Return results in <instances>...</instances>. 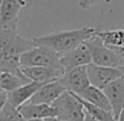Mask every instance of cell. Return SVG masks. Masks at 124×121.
<instances>
[{
    "label": "cell",
    "mask_w": 124,
    "mask_h": 121,
    "mask_svg": "<svg viewBox=\"0 0 124 121\" xmlns=\"http://www.w3.org/2000/svg\"><path fill=\"white\" fill-rule=\"evenodd\" d=\"M97 32L93 27H81L76 29L68 31H59V32H52L48 35H43L39 37H33V45H44L48 48L56 51L62 56L63 53L76 48L78 45L85 43L88 39H91Z\"/></svg>",
    "instance_id": "obj_1"
},
{
    "label": "cell",
    "mask_w": 124,
    "mask_h": 121,
    "mask_svg": "<svg viewBox=\"0 0 124 121\" xmlns=\"http://www.w3.org/2000/svg\"><path fill=\"white\" fill-rule=\"evenodd\" d=\"M22 67H52L65 72L60 63V55L44 45H33L20 56Z\"/></svg>",
    "instance_id": "obj_2"
},
{
    "label": "cell",
    "mask_w": 124,
    "mask_h": 121,
    "mask_svg": "<svg viewBox=\"0 0 124 121\" xmlns=\"http://www.w3.org/2000/svg\"><path fill=\"white\" fill-rule=\"evenodd\" d=\"M52 107L56 110V117L64 121H85V109L75 93L65 91L57 100H55Z\"/></svg>",
    "instance_id": "obj_3"
},
{
    "label": "cell",
    "mask_w": 124,
    "mask_h": 121,
    "mask_svg": "<svg viewBox=\"0 0 124 121\" xmlns=\"http://www.w3.org/2000/svg\"><path fill=\"white\" fill-rule=\"evenodd\" d=\"M85 43L88 45L89 51H91L93 64L103 65V67H115V68H120L124 64V60L97 36V32L91 39H88Z\"/></svg>",
    "instance_id": "obj_4"
},
{
    "label": "cell",
    "mask_w": 124,
    "mask_h": 121,
    "mask_svg": "<svg viewBox=\"0 0 124 121\" xmlns=\"http://www.w3.org/2000/svg\"><path fill=\"white\" fill-rule=\"evenodd\" d=\"M27 0H1L0 1V29L17 31L19 14L27 7Z\"/></svg>",
    "instance_id": "obj_5"
},
{
    "label": "cell",
    "mask_w": 124,
    "mask_h": 121,
    "mask_svg": "<svg viewBox=\"0 0 124 121\" xmlns=\"http://www.w3.org/2000/svg\"><path fill=\"white\" fill-rule=\"evenodd\" d=\"M87 71H88V77L89 81H91V85H95L100 89H104L109 83H112L116 78L123 76L120 68L103 67V65H97L93 64V63L87 65Z\"/></svg>",
    "instance_id": "obj_6"
},
{
    "label": "cell",
    "mask_w": 124,
    "mask_h": 121,
    "mask_svg": "<svg viewBox=\"0 0 124 121\" xmlns=\"http://www.w3.org/2000/svg\"><path fill=\"white\" fill-rule=\"evenodd\" d=\"M59 80L65 86L67 91L72 92V93H78V94L91 85V81H89V77H88V71H87V65L67 71V72H64V75Z\"/></svg>",
    "instance_id": "obj_7"
},
{
    "label": "cell",
    "mask_w": 124,
    "mask_h": 121,
    "mask_svg": "<svg viewBox=\"0 0 124 121\" xmlns=\"http://www.w3.org/2000/svg\"><path fill=\"white\" fill-rule=\"evenodd\" d=\"M60 63H62L65 72L73 69V68L91 64L92 56H91V51H89L87 43H83L80 45H78L76 48L63 53L60 56Z\"/></svg>",
    "instance_id": "obj_8"
},
{
    "label": "cell",
    "mask_w": 124,
    "mask_h": 121,
    "mask_svg": "<svg viewBox=\"0 0 124 121\" xmlns=\"http://www.w3.org/2000/svg\"><path fill=\"white\" fill-rule=\"evenodd\" d=\"M67 91L65 86L60 83V80H55L51 83L43 84L38 92L30 100L31 102H38V104H49L52 105L55 100H57L64 92Z\"/></svg>",
    "instance_id": "obj_9"
},
{
    "label": "cell",
    "mask_w": 124,
    "mask_h": 121,
    "mask_svg": "<svg viewBox=\"0 0 124 121\" xmlns=\"http://www.w3.org/2000/svg\"><path fill=\"white\" fill-rule=\"evenodd\" d=\"M103 91L109 99V102L112 105V112L117 120L120 113L124 110V77L121 76L116 78L115 81L108 84Z\"/></svg>",
    "instance_id": "obj_10"
},
{
    "label": "cell",
    "mask_w": 124,
    "mask_h": 121,
    "mask_svg": "<svg viewBox=\"0 0 124 121\" xmlns=\"http://www.w3.org/2000/svg\"><path fill=\"white\" fill-rule=\"evenodd\" d=\"M23 73L31 81H36L40 84H47L51 81L59 80L64 72L52 67H22Z\"/></svg>",
    "instance_id": "obj_11"
},
{
    "label": "cell",
    "mask_w": 124,
    "mask_h": 121,
    "mask_svg": "<svg viewBox=\"0 0 124 121\" xmlns=\"http://www.w3.org/2000/svg\"><path fill=\"white\" fill-rule=\"evenodd\" d=\"M19 110L28 121L30 120H46L49 117H56V110L49 104L30 102L19 107Z\"/></svg>",
    "instance_id": "obj_12"
},
{
    "label": "cell",
    "mask_w": 124,
    "mask_h": 121,
    "mask_svg": "<svg viewBox=\"0 0 124 121\" xmlns=\"http://www.w3.org/2000/svg\"><path fill=\"white\" fill-rule=\"evenodd\" d=\"M41 85H43V84L36 83V81H30V83L16 88L15 91L8 92V102L12 104L14 107H16V108L22 107V105L25 104L28 100L32 99V96L40 89Z\"/></svg>",
    "instance_id": "obj_13"
},
{
    "label": "cell",
    "mask_w": 124,
    "mask_h": 121,
    "mask_svg": "<svg viewBox=\"0 0 124 121\" xmlns=\"http://www.w3.org/2000/svg\"><path fill=\"white\" fill-rule=\"evenodd\" d=\"M79 96L83 97L87 101H89L91 104H95V105H97V107L103 108V109L112 112V105H111V102H109V99L107 97L105 92L103 91V89L97 88V86L89 85L88 88H85L83 92H80Z\"/></svg>",
    "instance_id": "obj_14"
},
{
    "label": "cell",
    "mask_w": 124,
    "mask_h": 121,
    "mask_svg": "<svg viewBox=\"0 0 124 121\" xmlns=\"http://www.w3.org/2000/svg\"><path fill=\"white\" fill-rule=\"evenodd\" d=\"M0 72H8L19 76L22 78L30 80L27 76L23 73L22 63H20V56H7L3 60H0Z\"/></svg>",
    "instance_id": "obj_15"
},
{
    "label": "cell",
    "mask_w": 124,
    "mask_h": 121,
    "mask_svg": "<svg viewBox=\"0 0 124 121\" xmlns=\"http://www.w3.org/2000/svg\"><path fill=\"white\" fill-rule=\"evenodd\" d=\"M31 80H25L19 76L14 75V73L8 72H0V86L4 92H12L16 88L24 85V84L30 83Z\"/></svg>",
    "instance_id": "obj_16"
},
{
    "label": "cell",
    "mask_w": 124,
    "mask_h": 121,
    "mask_svg": "<svg viewBox=\"0 0 124 121\" xmlns=\"http://www.w3.org/2000/svg\"><path fill=\"white\" fill-rule=\"evenodd\" d=\"M97 36L108 47H123L124 48V29L97 31Z\"/></svg>",
    "instance_id": "obj_17"
},
{
    "label": "cell",
    "mask_w": 124,
    "mask_h": 121,
    "mask_svg": "<svg viewBox=\"0 0 124 121\" xmlns=\"http://www.w3.org/2000/svg\"><path fill=\"white\" fill-rule=\"evenodd\" d=\"M17 31L14 29H0V60H3L7 55L8 47L12 39L16 36Z\"/></svg>",
    "instance_id": "obj_18"
},
{
    "label": "cell",
    "mask_w": 124,
    "mask_h": 121,
    "mask_svg": "<svg viewBox=\"0 0 124 121\" xmlns=\"http://www.w3.org/2000/svg\"><path fill=\"white\" fill-rule=\"evenodd\" d=\"M101 0H78V4L80 8L83 9H88L91 8V7L96 6V4H99Z\"/></svg>",
    "instance_id": "obj_19"
},
{
    "label": "cell",
    "mask_w": 124,
    "mask_h": 121,
    "mask_svg": "<svg viewBox=\"0 0 124 121\" xmlns=\"http://www.w3.org/2000/svg\"><path fill=\"white\" fill-rule=\"evenodd\" d=\"M8 102V92L1 91L0 92V113L3 110V108L6 107V104Z\"/></svg>",
    "instance_id": "obj_20"
},
{
    "label": "cell",
    "mask_w": 124,
    "mask_h": 121,
    "mask_svg": "<svg viewBox=\"0 0 124 121\" xmlns=\"http://www.w3.org/2000/svg\"><path fill=\"white\" fill-rule=\"evenodd\" d=\"M85 121H99V120H96V118L92 117L89 113H87V114H85Z\"/></svg>",
    "instance_id": "obj_21"
},
{
    "label": "cell",
    "mask_w": 124,
    "mask_h": 121,
    "mask_svg": "<svg viewBox=\"0 0 124 121\" xmlns=\"http://www.w3.org/2000/svg\"><path fill=\"white\" fill-rule=\"evenodd\" d=\"M46 121H64V120L57 118V117H49V118H46Z\"/></svg>",
    "instance_id": "obj_22"
},
{
    "label": "cell",
    "mask_w": 124,
    "mask_h": 121,
    "mask_svg": "<svg viewBox=\"0 0 124 121\" xmlns=\"http://www.w3.org/2000/svg\"><path fill=\"white\" fill-rule=\"evenodd\" d=\"M117 121H124V110H123V112L120 113V116H119Z\"/></svg>",
    "instance_id": "obj_23"
},
{
    "label": "cell",
    "mask_w": 124,
    "mask_h": 121,
    "mask_svg": "<svg viewBox=\"0 0 124 121\" xmlns=\"http://www.w3.org/2000/svg\"><path fill=\"white\" fill-rule=\"evenodd\" d=\"M120 71H121V75H123V77H124V64L120 67Z\"/></svg>",
    "instance_id": "obj_24"
},
{
    "label": "cell",
    "mask_w": 124,
    "mask_h": 121,
    "mask_svg": "<svg viewBox=\"0 0 124 121\" xmlns=\"http://www.w3.org/2000/svg\"><path fill=\"white\" fill-rule=\"evenodd\" d=\"M30 121H46V120H30Z\"/></svg>",
    "instance_id": "obj_25"
},
{
    "label": "cell",
    "mask_w": 124,
    "mask_h": 121,
    "mask_svg": "<svg viewBox=\"0 0 124 121\" xmlns=\"http://www.w3.org/2000/svg\"><path fill=\"white\" fill-rule=\"evenodd\" d=\"M0 121H7V120H4V118H0Z\"/></svg>",
    "instance_id": "obj_26"
},
{
    "label": "cell",
    "mask_w": 124,
    "mask_h": 121,
    "mask_svg": "<svg viewBox=\"0 0 124 121\" xmlns=\"http://www.w3.org/2000/svg\"><path fill=\"white\" fill-rule=\"evenodd\" d=\"M1 91H3V89H1V86H0V92H1Z\"/></svg>",
    "instance_id": "obj_27"
},
{
    "label": "cell",
    "mask_w": 124,
    "mask_h": 121,
    "mask_svg": "<svg viewBox=\"0 0 124 121\" xmlns=\"http://www.w3.org/2000/svg\"><path fill=\"white\" fill-rule=\"evenodd\" d=\"M0 1H1V0H0Z\"/></svg>",
    "instance_id": "obj_28"
}]
</instances>
